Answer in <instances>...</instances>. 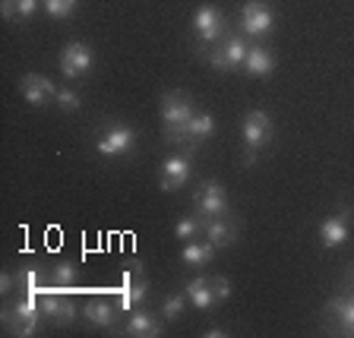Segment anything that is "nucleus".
<instances>
[{
	"label": "nucleus",
	"instance_id": "9",
	"mask_svg": "<svg viewBox=\"0 0 354 338\" xmlns=\"http://www.w3.org/2000/svg\"><path fill=\"white\" fill-rule=\"evenodd\" d=\"M22 88V95H26V102L35 104V108H44L48 102H54L57 98V88H54V82L48 79V76L41 73H26L19 82Z\"/></svg>",
	"mask_w": 354,
	"mask_h": 338
},
{
	"label": "nucleus",
	"instance_id": "2",
	"mask_svg": "<svg viewBox=\"0 0 354 338\" xmlns=\"http://www.w3.org/2000/svg\"><path fill=\"white\" fill-rule=\"evenodd\" d=\"M133 146H136V133L124 124H114L104 136H98L95 149L104 155V158H120V155H130Z\"/></svg>",
	"mask_w": 354,
	"mask_h": 338
},
{
	"label": "nucleus",
	"instance_id": "30",
	"mask_svg": "<svg viewBox=\"0 0 354 338\" xmlns=\"http://www.w3.org/2000/svg\"><path fill=\"white\" fill-rule=\"evenodd\" d=\"M0 13L7 16H19V0H3V3H0Z\"/></svg>",
	"mask_w": 354,
	"mask_h": 338
},
{
	"label": "nucleus",
	"instance_id": "10",
	"mask_svg": "<svg viewBox=\"0 0 354 338\" xmlns=\"http://www.w3.org/2000/svg\"><path fill=\"white\" fill-rule=\"evenodd\" d=\"M212 133H215V118L212 114H193L187 126L168 133V142H203V140H209Z\"/></svg>",
	"mask_w": 354,
	"mask_h": 338
},
{
	"label": "nucleus",
	"instance_id": "19",
	"mask_svg": "<svg viewBox=\"0 0 354 338\" xmlns=\"http://www.w3.org/2000/svg\"><path fill=\"white\" fill-rule=\"evenodd\" d=\"M206 215H190V218H180L174 225V237L177 241H193L196 234H206Z\"/></svg>",
	"mask_w": 354,
	"mask_h": 338
},
{
	"label": "nucleus",
	"instance_id": "20",
	"mask_svg": "<svg viewBox=\"0 0 354 338\" xmlns=\"http://www.w3.org/2000/svg\"><path fill=\"white\" fill-rule=\"evenodd\" d=\"M82 317H86L88 323H95V326H102V329H108V326L114 323V307H111V303H104V301H92V303H86Z\"/></svg>",
	"mask_w": 354,
	"mask_h": 338
},
{
	"label": "nucleus",
	"instance_id": "18",
	"mask_svg": "<svg viewBox=\"0 0 354 338\" xmlns=\"http://www.w3.org/2000/svg\"><path fill=\"white\" fill-rule=\"evenodd\" d=\"M212 256H215V247L209 241H203V243L190 241L184 250H180V263H187V265H206Z\"/></svg>",
	"mask_w": 354,
	"mask_h": 338
},
{
	"label": "nucleus",
	"instance_id": "28",
	"mask_svg": "<svg viewBox=\"0 0 354 338\" xmlns=\"http://www.w3.org/2000/svg\"><path fill=\"white\" fill-rule=\"evenodd\" d=\"M209 288H212V294H215V303L225 301V297L231 294V285L225 275H212V279H209Z\"/></svg>",
	"mask_w": 354,
	"mask_h": 338
},
{
	"label": "nucleus",
	"instance_id": "3",
	"mask_svg": "<svg viewBox=\"0 0 354 338\" xmlns=\"http://www.w3.org/2000/svg\"><path fill=\"white\" fill-rule=\"evenodd\" d=\"M272 10L266 7L263 0H247L241 10V32L243 35H266V32H272Z\"/></svg>",
	"mask_w": 354,
	"mask_h": 338
},
{
	"label": "nucleus",
	"instance_id": "13",
	"mask_svg": "<svg viewBox=\"0 0 354 338\" xmlns=\"http://www.w3.org/2000/svg\"><path fill=\"white\" fill-rule=\"evenodd\" d=\"M146 294H149V285H146L142 279L133 281V279H130V269H127V272H124V285H120V301H118V307H120V310H130V307H136V303L146 301Z\"/></svg>",
	"mask_w": 354,
	"mask_h": 338
},
{
	"label": "nucleus",
	"instance_id": "24",
	"mask_svg": "<svg viewBox=\"0 0 354 338\" xmlns=\"http://www.w3.org/2000/svg\"><path fill=\"white\" fill-rule=\"evenodd\" d=\"M76 281V265L73 263H57L54 265V288H70Z\"/></svg>",
	"mask_w": 354,
	"mask_h": 338
},
{
	"label": "nucleus",
	"instance_id": "8",
	"mask_svg": "<svg viewBox=\"0 0 354 338\" xmlns=\"http://www.w3.org/2000/svg\"><path fill=\"white\" fill-rule=\"evenodd\" d=\"M351 218H354V206H345L339 215H329V218L319 225V241H323V247H339V243H345L348 237V228H351Z\"/></svg>",
	"mask_w": 354,
	"mask_h": 338
},
{
	"label": "nucleus",
	"instance_id": "21",
	"mask_svg": "<svg viewBox=\"0 0 354 338\" xmlns=\"http://www.w3.org/2000/svg\"><path fill=\"white\" fill-rule=\"evenodd\" d=\"M332 310L339 313L342 329H345L348 335H354V297H335V301H332Z\"/></svg>",
	"mask_w": 354,
	"mask_h": 338
},
{
	"label": "nucleus",
	"instance_id": "25",
	"mask_svg": "<svg viewBox=\"0 0 354 338\" xmlns=\"http://www.w3.org/2000/svg\"><path fill=\"white\" fill-rule=\"evenodd\" d=\"M184 294H168L162 301V313H165V319H177L180 313H184Z\"/></svg>",
	"mask_w": 354,
	"mask_h": 338
},
{
	"label": "nucleus",
	"instance_id": "14",
	"mask_svg": "<svg viewBox=\"0 0 354 338\" xmlns=\"http://www.w3.org/2000/svg\"><path fill=\"white\" fill-rule=\"evenodd\" d=\"M234 237H237V228L225 215L206 221V241L212 243V247H228V243H234Z\"/></svg>",
	"mask_w": 354,
	"mask_h": 338
},
{
	"label": "nucleus",
	"instance_id": "29",
	"mask_svg": "<svg viewBox=\"0 0 354 338\" xmlns=\"http://www.w3.org/2000/svg\"><path fill=\"white\" fill-rule=\"evenodd\" d=\"M76 319V303L73 301H60V310H57V319H54V323H60V326H70Z\"/></svg>",
	"mask_w": 354,
	"mask_h": 338
},
{
	"label": "nucleus",
	"instance_id": "12",
	"mask_svg": "<svg viewBox=\"0 0 354 338\" xmlns=\"http://www.w3.org/2000/svg\"><path fill=\"white\" fill-rule=\"evenodd\" d=\"M247 51H250L247 38H243V35H231L228 41H225V48H221V51H215L209 60H212L215 70H234V66H241L243 60H247Z\"/></svg>",
	"mask_w": 354,
	"mask_h": 338
},
{
	"label": "nucleus",
	"instance_id": "27",
	"mask_svg": "<svg viewBox=\"0 0 354 338\" xmlns=\"http://www.w3.org/2000/svg\"><path fill=\"white\" fill-rule=\"evenodd\" d=\"M57 104L64 111H80L82 108L80 95H76V92H70V88H57Z\"/></svg>",
	"mask_w": 354,
	"mask_h": 338
},
{
	"label": "nucleus",
	"instance_id": "11",
	"mask_svg": "<svg viewBox=\"0 0 354 338\" xmlns=\"http://www.w3.org/2000/svg\"><path fill=\"white\" fill-rule=\"evenodd\" d=\"M193 29H196V35L203 38V41H215V38L225 32V16H221L218 7L206 3V7H199L196 13H193Z\"/></svg>",
	"mask_w": 354,
	"mask_h": 338
},
{
	"label": "nucleus",
	"instance_id": "1",
	"mask_svg": "<svg viewBox=\"0 0 354 338\" xmlns=\"http://www.w3.org/2000/svg\"><path fill=\"white\" fill-rule=\"evenodd\" d=\"M272 136V120L266 111H247V118H243V142H247V165L257 158V152L269 142Z\"/></svg>",
	"mask_w": 354,
	"mask_h": 338
},
{
	"label": "nucleus",
	"instance_id": "7",
	"mask_svg": "<svg viewBox=\"0 0 354 338\" xmlns=\"http://www.w3.org/2000/svg\"><path fill=\"white\" fill-rule=\"evenodd\" d=\"M193 171V162H190V149H184L180 155H171L168 162L162 168V190L165 193H174L187 184V177Z\"/></svg>",
	"mask_w": 354,
	"mask_h": 338
},
{
	"label": "nucleus",
	"instance_id": "26",
	"mask_svg": "<svg viewBox=\"0 0 354 338\" xmlns=\"http://www.w3.org/2000/svg\"><path fill=\"white\" fill-rule=\"evenodd\" d=\"M60 301H64V297L57 294V291H48V294L41 297V317L44 319H57V310H60Z\"/></svg>",
	"mask_w": 354,
	"mask_h": 338
},
{
	"label": "nucleus",
	"instance_id": "16",
	"mask_svg": "<svg viewBox=\"0 0 354 338\" xmlns=\"http://www.w3.org/2000/svg\"><path fill=\"white\" fill-rule=\"evenodd\" d=\"M127 332L136 338H155L162 335V329H158V323L152 319V313H146V310H136L130 319H127Z\"/></svg>",
	"mask_w": 354,
	"mask_h": 338
},
{
	"label": "nucleus",
	"instance_id": "6",
	"mask_svg": "<svg viewBox=\"0 0 354 338\" xmlns=\"http://www.w3.org/2000/svg\"><path fill=\"white\" fill-rule=\"evenodd\" d=\"M193 118V108H190V98L180 95V92H168V95L162 98V120L165 126L171 130H180V126H187Z\"/></svg>",
	"mask_w": 354,
	"mask_h": 338
},
{
	"label": "nucleus",
	"instance_id": "32",
	"mask_svg": "<svg viewBox=\"0 0 354 338\" xmlns=\"http://www.w3.org/2000/svg\"><path fill=\"white\" fill-rule=\"evenodd\" d=\"M13 285H16L13 275H7V272L0 275V291H3V294H7V291H13Z\"/></svg>",
	"mask_w": 354,
	"mask_h": 338
},
{
	"label": "nucleus",
	"instance_id": "31",
	"mask_svg": "<svg viewBox=\"0 0 354 338\" xmlns=\"http://www.w3.org/2000/svg\"><path fill=\"white\" fill-rule=\"evenodd\" d=\"M38 10V0H19V16H32Z\"/></svg>",
	"mask_w": 354,
	"mask_h": 338
},
{
	"label": "nucleus",
	"instance_id": "17",
	"mask_svg": "<svg viewBox=\"0 0 354 338\" xmlns=\"http://www.w3.org/2000/svg\"><path fill=\"white\" fill-rule=\"evenodd\" d=\"M187 301H190L196 310H209V307H212L215 294H212V288H209V279H193L190 285H187Z\"/></svg>",
	"mask_w": 354,
	"mask_h": 338
},
{
	"label": "nucleus",
	"instance_id": "15",
	"mask_svg": "<svg viewBox=\"0 0 354 338\" xmlns=\"http://www.w3.org/2000/svg\"><path fill=\"white\" fill-rule=\"evenodd\" d=\"M272 54H269V48H259V44H253L250 51H247V60H243V70L250 76H269L272 73Z\"/></svg>",
	"mask_w": 354,
	"mask_h": 338
},
{
	"label": "nucleus",
	"instance_id": "4",
	"mask_svg": "<svg viewBox=\"0 0 354 338\" xmlns=\"http://www.w3.org/2000/svg\"><path fill=\"white\" fill-rule=\"evenodd\" d=\"M88 70H92V51H88V44L70 41L64 51H60V73H64L66 79H80Z\"/></svg>",
	"mask_w": 354,
	"mask_h": 338
},
{
	"label": "nucleus",
	"instance_id": "23",
	"mask_svg": "<svg viewBox=\"0 0 354 338\" xmlns=\"http://www.w3.org/2000/svg\"><path fill=\"white\" fill-rule=\"evenodd\" d=\"M41 3H44V10H48L54 19H66V16L76 10L80 0H41Z\"/></svg>",
	"mask_w": 354,
	"mask_h": 338
},
{
	"label": "nucleus",
	"instance_id": "22",
	"mask_svg": "<svg viewBox=\"0 0 354 338\" xmlns=\"http://www.w3.org/2000/svg\"><path fill=\"white\" fill-rule=\"evenodd\" d=\"M38 265H22L19 272H16V285L22 288V294H38Z\"/></svg>",
	"mask_w": 354,
	"mask_h": 338
},
{
	"label": "nucleus",
	"instance_id": "5",
	"mask_svg": "<svg viewBox=\"0 0 354 338\" xmlns=\"http://www.w3.org/2000/svg\"><path fill=\"white\" fill-rule=\"evenodd\" d=\"M196 206H199V215L206 218H218V215L228 212V193L218 180H206V184L196 190Z\"/></svg>",
	"mask_w": 354,
	"mask_h": 338
}]
</instances>
